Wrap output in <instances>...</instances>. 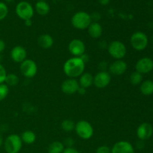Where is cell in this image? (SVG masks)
<instances>
[{"instance_id": "1", "label": "cell", "mask_w": 153, "mask_h": 153, "mask_svg": "<svg viewBox=\"0 0 153 153\" xmlns=\"http://www.w3.org/2000/svg\"><path fill=\"white\" fill-rule=\"evenodd\" d=\"M85 62L81 57H73L64 62L63 70L64 74L69 78L76 79L84 73Z\"/></svg>"}, {"instance_id": "2", "label": "cell", "mask_w": 153, "mask_h": 153, "mask_svg": "<svg viewBox=\"0 0 153 153\" xmlns=\"http://www.w3.org/2000/svg\"><path fill=\"white\" fill-rule=\"evenodd\" d=\"M92 22L91 15L85 11H79L75 13L71 19L72 25L79 30L88 29Z\"/></svg>"}, {"instance_id": "3", "label": "cell", "mask_w": 153, "mask_h": 153, "mask_svg": "<svg viewBox=\"0 0 153 153\" xmlns=\"http://www.w3.org/2000/svg\"><path fill=\"white\" fill-rule=\"evenodd\" d=\"M4 149L7 153H19L22 146V141L20 136L16 134H11L4 140Z\"/></svg>"}, {"instance_id": "4", "label": "cell", "mask_w": 153, "mask_h": 153, "mask_svg": "<svg viewBox=\"0 0 153 153\" xmlns=\"http://www.w3.org/2000/svg\"><path fill=\"white\" fill-rule=\"evenodd\" d=\"M108 52L111 57L116 60H122L127 52L126 45L120 40H114L108 46Z\"/></svg>"}, {"instance_id": "5", "label": "cell", "mask_w": 153, "mask_h": 153, "mask_svg": "<svg viewBox=\"0 0 153 153\" xmlns=\"http://www.w3.org/2000/svg\"><path fill=\"white\" fill-rule=\"evenodd\" d=\"M75 131L77 135L83 140L91 139L94 133L92 125L86 120H80L76 123Z\"/></svg>"}, {"instance_id": "6", "label": "cell", "mask_w": 153, "mask_h": 153, "mask_svg": "<svg viewBox=\"0 0 153 153\" xmlns=\"http://www.w3.org/2000/svg\"><path fill=\"white\" fill-rule=\"evenodd\" d=\"M16 15L22 20L31 19L34 16V7L29 2L26 1H19L16 6L15 9Z\"/></svg>"}, {"instance_id": "7", "label": "cell", "mask_w": 153, "mask_h": 153, "mask_svg": "<svg viewBox=\"0 0 153 153\" xmlns=\"http://www.w3.org/2000/svg\"><path fill=\"white\" fill-rule=\"evenodd\" d=\"M130 43L133 49L137 51H142L146 48L149 40L145 33L142 31H136L131 36Z\"/></svg>"}, {"instance_id": "8", "label": "cell", "mask_w": 153, "mask_h": 153, "mask_svg": "<svg viewBox=\"0 0 153 153\" xmlns=\"http://www.w3.org/2000/svg\"><path fill=\"white\" fill-rule=\"evenodd\" d=\"M19 70L22 76L28 79H31L37 74V65L33 60L25 59L20 64Z\"/></svg>"}, {"instance_id": "9", "label": "cell", "mask_w": 153, "mask_h": 153, "mask_svg": "<svg viewBox=\"0 0 153 153\" xmlns=\"http://www.w3.org/2000/svg\"><path fill=\"white\" fill-rule=\"evenodd\" d=\"M111 81V76L108 72L100 71L94 76V86L100 89H103L108 86Z\"/></svg>"}, {"instance_id": "10", "label": "cell", "mask_w": 153, "mask_h": 153, "mask_svg": "<svg viewBox=\"0 0 153 153\" xmlns=\"http://www.w3.org/2000/svg\"><path fill=\"white\" fill-rule=\"evenodd\" d=\"M85 44L80 39H73L69 43L68 50L73 57H81L85 52Z\"/></svg>"}, {"instance_id": "11", "label": "cell", "mask_w": 153, "mask_h": 153, "mask_svg": "<svg viewBox=\"0 0 153 153\" xmlns=\"http://www.w3.org/2000/svg\"><path fill=\"white\" fill-rule=\"evenodd\" d=\"M79 87L80 86L79 82L76 79L69 78L61 83V89L64 94L67 95H73L78 92Z\"/></svg>"}, {"instance_id": "12", "label": "cell", "mask_w": 153, "mask_h": 153, "mask_svg": "<svg viewBox=\"0 0 153 153\" xmlns=\"http://www.w3.org/2000/svg\"><path fill=\"white\" fill-rule=\"evenodd\" d=\"M136 71L140 74H146L153 70V61L150 58H142L137 61L135 64Z\"/></svg>"}, {"instance_id": "13", "label": "cell", "mask_w": 153, "mask_h": 153, "mask_svg": "<svg viewBox=\"0 0 153 153\" xmlns=\"http://www.w3.org/2000/svg\"><path fill=\"white\" fill-rule=\"evenodd\" d=\"M127 64L123 60H116L109 65V73L114 76H121L127 70Z\"/></svg>"}, {"instance_id": "14", "label": "cell", "mask_w": 153, "mask_h": 153, "mask_svg": "<svg viewBox=\"0 0 153 153\" xmlns=\"http://www.w3.org/2000/svg\"><path fill=\"white\" fill-rule=\"evenodd\" d=\"M10 58L15 63H21L26 59L27 52L22 46H16L11 49L10 53Z\"/></svg>"}, {"instance_id": "15", "label": "cell", "mask_w": 153, "mask_h": 153, "mask_svg": "<svg viewBox=\"0 0 153 153\" xmlns=\"http://www.w3.org/2000/svg\"><path fill=\"white\" fill-rule=\"evenodd\" d=\"M111 153H135L132 145L126 140H120L114 143Z\"/></svg>"}, {"instance_id": "16", "label": "cell", "mask_w": 153, "mask_h": 153, "mask_svg": "<svg viewBox=\"0 0 153 153\" xmlns=\"http://www.w3.org/2000/svg\"><path fill=\"white\" fill-rule=\"evenodd\" d=\"M153 134V128L150 123H143L138 126L137 129V136L140 140H146L150 138Z\"/></svg>"}, {"instance_id": "17", "label": "cell", "mask_w": 153, "mask_h": 153, "mask_svg": "<svg viewBox=\"0 0 153 153\" xmlns=\"http://www.w3.org/2000/svg\"><path fill=\"white\" fill-rule=\"evenodd\" d=\"M37 43L42 49H49L53 46L54 39L50 34H43L37 39Z\"/></svg>"}, {"instance_id": "18", "label": "cell", "mask_w": 153, "mask_h": 153, "mask_svg": "<svg viewBox=\"0 0 153 153\" xmlns=\"http://www.w3.org/2000/svg\"><path fill=\"white\" fill-rule=\"evenodd\" d=\"M88 31L92 38H99L102 34V27L98 22H92L88 28Z\"/></svg>"}, {"instance_id": "19", "label": "cell", "mask_w": 153, "mask_h": 153, "mask_svg": "<svg viewBox=\"0 0 153 153\" xmlns=\"http://www.w3.org/2000/svg\"><path fill=\"white\" fill-rule=\"evenodd\" d=\"M79 86L85 89L90 88L94 84V76L90 73H82L79 76Z\"/></svg>"}, {"instance_id": "20", "label": "cell", "mask_w": 153, "mask_h": 153, "mask_svg": "<svg viewBox=\"0 0 153 153\" xmlns=\"http://www.w3.org/2000/svg\"><path fill=\"white\" fill-rule=\"evenodd\" d=\"M21 140L25 144H33L36 140V134L31 130H25L21 134Z\"/></svg>"}, {"instance_id": "21", "label": "cell", "mask_w": 153, "mask_h": 153, "mask_svg": "<svg viewBox=\"0 0 153 153\" xmlns=\"http://www.w3.org/2000/svg\"><path fill=\"white\" fill-rule=\"evenodd\" d=\"M140 91L143 95H152L153 94V81L146 80L142 82L140 86Z\"/></svg>"}, {"instance_id": "22", "label": "cell", "mask_w": 153, "mask_h": 153, "mask_svg": "<svg viewBox=\"0 0 153 153\" xmlns=\"http://www.w3.org/2000/svg\"><path fill=\"white\" fill-rule=\"evenodd\" d=\"M50 7L46 1H38L35 4V10L40 16H45L48 14Z\"/></svg>"}, {"instance_id": "23", "label": "cell", "mask_w": 153, "mask_h": 153, "mask_svg": "<svg viewBox=\"0 0 153 153\" xmlns=\"http://www.w3.org/2000/svg\"><path fill=\"white\" fill-rule=\"evenodd\" d=\"M64 149V145L62 142L54 141L48 146V153H62Z\"/></svg>"}, {"instance_id": "24", "label": "cell", "mask_w": 153, "mask_h": 153, "mask_svg": "<svg viewBox=\"0 0 153 153\" xmlns=\"http://www.w3.org/2000/svg\"><path fill=\"white\" fill-rule=\"evenodd\" d=\"M19 83V78L14 73H9L7 74L4 80V84L7 85V86H16Z\"/></svg>"}, {"instance_id": "25", "label": "cell", "mask_w": 153, "mask_h": 153, "mask_svg": "<svg viewBox=\"0 0 153 153\" xmlns=\"http://www.w3.org/2000/svg\"><path fill=\"white\" fill-rule=\"evenodd\" d=\"M61 126L63 131H66V132H70V131L75 130L76 123L71 120L67 119L62 121Z\"/></svg>"}, {"instance_id": "26", "label": "cell", "mask_w": 153, "mask_h": 153, "mask_svg": "<svg viewBox=\"0 0 153 153\" xmlns=\"http://www.w3.org/2000/svg\"><path fill=\"white\" fill-rule=\"evenodd\" d=\"M130 82H131V85H140L143 81V76H142V74H140L138 72L135 71L133 72L132 73L130 76Z\"/></svg>"}, {"instance_id": "27", "label": "cell", "mask_w": 153, "mask_h": 153, "mask_svg": "<svg viewBox=\"0 0 153 153\" xmlns=\"http://www.w3.org/2000/svg\"><path fill=\"white\" fill-rule=\"evenodd\" d=\"M9 94V88L4 83L0 84V102L3 101Z\"/></svg>"}, {"instance_id": "28", "label": "cell", "mask_w": 153, "mask_h": 153, "mask_svg": "<svg viewBox=\"0 0 153 153\" xmlns=\"http://www.w3.org/2000/svg\"><path fill=\"white\" fill-rule=\"evenodd\" d=\"M7 13H8L7 6L4 2L0 1V20H3L4 19H5Z\"/></svg>"}, {"instance_id": "29", "label": "cell", "mask_w": 153, "mask_h": 153, "mask_svg": "<svg viewBox=\"0 0 153 153\" xmlns=\"http://www.w3.org/2000/svg\"><path fill=\"white\" fill-rule=\"evenodd\" d=\"M7 72H6L5 68L2 64H0V84L4 83L6 76H7Z\"/></svg>"}, {"instance_id": "30", "label": "cell", "mask_w": 153, "mask_h": 153, "mask_svg": "<svg viewBox=\"0 0 153 153\" xmlns=\"http://www.w3.org/2000/svg\"><path fill=\"white\" fill-rule=\"evenodd\" d=\"M96 153H111V149L109 146L102 145L97 148Z\"/></svg>"}, {"instance_id": "31", "label": "cell", "mask_w": 153, "mask_h": 153, "mask_svg": "<svg viewBox=\"0 0 153 153\" xmlns=\"http://www.w3.org/2000/svg\"><path fill=\"white\" fill-rule=\"evenodd\" d=\"M64 143V145L67 146V147H73V144H74V140L71 137H68V138L65 139Z\"/></svg>"}, {"instance_id": "32", "label": "cell", "mask_w": 153, "mask_h": 153, "mask_svg": "<svg viewBox=\"0 0 153 153\" xmlns=\"http://www.w3.org/2000/svg\"><path fill=\"white\" fill-rule=\"evenodd\" d=\"M62 153H80L77 149L73 147H67L64 149Z\"/></svg>"}, {"instance_id": "33", "label": "cell", "mask_w": 153, "mask_h": 153, "mask_svg": "<svg viewBox=\"0 0 153 153\" xmlns=\"http://www.w3.org/2000/svg\"><path fill=\"white\" fill-rule=\"evenodd\" d=\"M91 19H94V22H97V20L98 19H100V13H93V15H91Z\"/></svg>"}, {"instance_id": "34", "label": "cell", "mask_w": 153, "mask_h": 153, "mask_svg": "<svg viewBox=\"0 0 153 153\" xmlns=\"http://www.w3.org/2000/svg\"><path fill=\"white\" fill-rule=\"evenodd\" d=\"M5 43H4V40L2 39H0V53L3 52L5 49Z\"/></svg>"}, {"instance_id": "35", "label": "cell", "mask_w": 153, "mask_h": 153, "mask_svg": "<svg viewBox=\"0 0 153 153\" xmlns=\"http://www.w3.org/2000/svg\"><path fill=\"white\" fill-rule=\"evenodd\" d=\"M86 92H87V91H86V89H85V88H82V87H79V90H78V94H80V95H85V94H86Z\"/></svg>"}, {"instance_id": "36", "label": "cell", "mask_w": 153, "mask_h": 153, "mask_svg": "<svg viewBox=\"0 0 153 153\" xmlns=\"http://www.w3.org/2000/svg\"><path fill=\"white\" fill-rule=\"evenodd\" d=\"M98 1L102 5H107L110 2V0H98Z\"/></svg>"}, {"instance_id": "37", "label": "cell", "mask_w": 153, "mask_h": 153, "mask_svg": "<svg viewBox=\"0 0 153 153\" xmlns=\"http://www.w3.org/2000/svg\"><path fill=\"white\" fill-rule=\"evenodd\" d=\"M102 67H104V69L105 70H106V68H107V63L105 62H101L100 64H99V68L101 69Z\"/></svg>"}, {"instance_id": "38", "label": "cell", "mask_w": 153, "mask_h": 153, "mask_svg": "<svg viewBox=\"0 0 153 153\" xmlns=\"http://www.w3.org/2000/svg\"><path fill=\"white\" fill-rule=\"evenodd\" d=\"M25 24L27 26H31V24H32L31 19H27V20H25Z\"/></svg>"}, {"instance_id": "39", "label": "cell", "mask_w": 153, "mask_h": 153, "mask_svg": "<svg viewBox=\"0 0 153 153\" xmlns=\"http://www.w3.org/2000/svg\"><path fill=\"white\" fill-rule=\"evenodd\" d=\"M3 143H4V140H3L2 135H1V133H0V147H1V146H2Z\"/></svg>"}, {"instance_id": "40", "label": "cell", "mask_w": 153, "mask_h": 153, "mask_svg": "<svg viewBox=\"0 0 153 153\" xmlns=\"http://www.w3.org/2000/svg\"><path fill=\"white\" fill-rule=\"evenodd\" d=\"M6 1H7V2H12V1H13L14 0H5Z\"/></svg>"}, {"instance_id": "41", "label": "cell", "mask_w": 153, "mask_h": 153, "mask_svg": "<svg viewBox=\"0 0 153 153\" xmlns=\"http://www.w3.org/2000/svg\"><path fill=\"white\" fill-rule=\"evenodd\" d=\"M39 1H46V0H39Z\"/></svg>"}]
</instances>
